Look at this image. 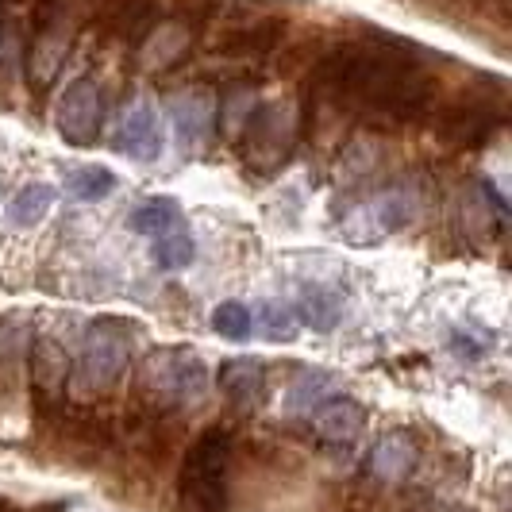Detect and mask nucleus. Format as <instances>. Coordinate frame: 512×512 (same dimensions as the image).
Segmentation results:
<instances>
[{"label": "nucleus", "instance_id": "1", "mask_svg": "<svg viewBox=\"0 0 512 512\" xmlns=\"http://www.w3.org/2000/svg\"><path fill=\"white\" fill-rule=\"evenodd\" d=\"M228 466L231 436L224 428H208L185 451L178 474V512H224L228 509Z\"/></svg>", "mask_w": 512, "mask_h": 512}, {"label": "nucleus", "instance_id": "2", "mask_svg": "<svg viewBox=\"0 0 512 512\" xmlns=\"http://www.w3.org/2000/svg\"><path fill=\"white\" fill-rule=\"evenodd\" d=\"M205 362L189 347H154L139 366V393L158 412H185L205 397Z\"/></svg>", "mask_w": 512, "mask_h": 512}, {"label": "nucleus", "instance_id": "3", "mask_svg": "<svg viewBox=\"0 0 512 512\" xmlns=\"http://www.w3.org/2000/svg\"><path fill=\"white\" fill-rule=\"evenodd\" d=\"M420 208H424L420 189H416L412 181H397L393 189H382V193H374L370 201H362V205L351 208V212L339 220V231H343V239L355 243V247H374L385 235L409 228L412 220L420 216Z\"/></svg>", "mask_w": 512, "mask_h": 512}, {"label": "nucleus", "instance_id": "4", "mask_svg": "<svg viewBox=\"0 0 512 512\" xmlns=\"http://www.w3.org/2000/svg\"><path fill=\"white\" fill-rule=\"evenodd\" d=\"M293 143H297V112H293V104H262V108L251 112V120L243 128L239 151H243V162H247L251 174L270 178L293 158Z\"/></svg>", "mask_w": 512, "mask_h": 512}, {"label": "nucleus", "instance_id": "5", "mask_svg": "<svg viewBox=\"0 0 512 512\" xmlns=\"http://www.w3.org/2000/svg\"><path fill=\"white\" fill-rule=\"evenodd\" d=\"M101 89L93 77H74L54 108V128L70 147H89L101 135Z\"/></svg>", "mask_w": 512, "mask_h": 512}, {"label": "nucleus", "instance_id": "6", "mask_svg": "<svg viewBox=\"0 0 512 512\" xmlns=\"http://www.w3.org/2000/svg\"><path fill=\"white\" fill-rule=\"evenodd\" d=\"M128 366V335H120V328L112 320H97L89 335H85V355H81V378L89 393H104L120 382Z\"/></svg>", "mask_w": 512, "mask_h": 512}, {"label": "nucleus", "instance_id": "7", "mask_svg": "<svg viewBox=\"0 0 512 512\" xmlns=\"http://www.w3.org/2000/svg\"><path fill=\"white\" fill-rule=\"evenodd\" d=\"M116 151H124L135 162H154L162 154V120L151 101H135L124 108L116 135H112Z\"/></svg>", "mask_w": 512, "mask_h": 512}, {"label": "nucleus", "instance_id": "8", "mask_svg": "<svg viewBox=\"0 0 512 512\" xmlns=\"http://www.w3.org/2000/svg\"><path fill=\"white\" fill-rule=\"evenodd\" d=\"M70 20H51V24H39L31 35V47H27V81L31 89H47L58 70H62V58L70 51Z\"/></svg>", "mask_w": 512, "mask_h": 512}, {"label": "nucleus", "instance_id": "9", "mask_svg": "<svg viewBox=\"0 0 512 512\" xmlns=\"http://www.w3.org/2000/svg\"><path fill=\"white\" fill-rule=\"evenodd\" d=\"M170 120H174L181 143L189 151H201L212 135V124H216V97L208 89H181L170 101Z\"/></svg>", "mask_w": 512, "mask_h": 512}, {"label": "nucleus", "instance_id": "10", "mask_svg": "<svg viewBox=\"0 0 512 512\" xmlns=\"http://www.w3.org/2000/svg\"><path fill=\"white\" fill-rule=\"evenodd\" d=\"M74 362L58 339H35L31 343V389L39 401H58L70 385Z\"/></svg>", "mask_w": 512, "mask_h": 512}, {"label": "nucleus", "instance_id": "11", "mask_svg": "<svg viewBox=\"0 0 512 512\" xmlns=\"http://www.w3.org/2000/svg\"><path fill=\"white\" fill-rule=\"evenodd\" d=\"M416 459H420L416 439L409 432H389V436H382L374 443V451L366 459V470L378 482H385V486H401L412 470H416Z\"/></svg>", "mask_w": 512, "mask_h": 512}, {"label": "nucleus", "instance_id": "12", "mask_svg": "<svg viewBox=\"0 0 512 512\" xmlns=\"http://www.w3.org/2000/svg\"><path fill=\"white\" fill-rule=\"evenodd\" d=\"M497 124H501V116L489 112L486 104H462L443 120L439 143H447V147H482L497 131Z\"/></svg>", "mask_w": 512, "mask_h": 512}, {"label": "nucleus", "instance_id": "13", "mask_svg": "<svg viewBox=\"0 0 512 512\" xmlns=\"http://www.w3.org/2000/svg\"><path fill=\"white\" fill-rule=\"evenodd\" d=\"M293 316H297L305 328H312V332H335L339 320H343V297H339L335 285L312 282L301 289Z\"/></svg>", "mask_w": 512, "mask_h": 512}, {"label": "nucleus", "instance_id": "14", "mask_svg": "<svg viewBox=\"0 0 512 512\" xmlns=\"http://www.w3.org/2000/svg\"><path fill=\"white\" fill-rule=\"evenodd\" d=\"M362 424H366V409H362L359 401H351V397H332V401H324L316 409V432H320V439L339 443V447L355 443Z\"/></svg>", "mask_w": 512, "mask_h": 512}, {"label": "nucleus", "instance_id": "15", "mask_svg": "<svg viewBox=\"0 0 512 512\" xmlns=\"http://www.w3.org/2000/svg\"><path fill=\"white\" fill-rule=\"evenodd\" d=\"M189 43H193V35H189V27L185 24H158L151 27L147 35H143V47H139V62L147 66V70H162V66H174L181 54L189 51Z\"/></svg>", "mask_w": 512, "mask_h": 512}, {"label": "nucleus", "instance_id": "16", "mask_svg": "<svg viewBox=\"0 0 512 512\" xmlns=\"http://www.w3.org/2000/svg\"><path fill=\"white\" fill-rule=\"evenodd\" d=\"M282 35L285 27L278 20H258V24L231 31L228 39L220 43V51L228 54V58H266V54L282 43Z\"/></svg>", "mask_w": 512, "mask_h": 512}, {"label": "nucleus", "instance_id": "17", "mask_svg": "<svg viewBox=\"0 0 512 512\" xmlns=\"http://www.w3.org/2000/svg\"><path fill=\"white\" fill-rule=\"evenodd\" d=\"M266 385V366L258 359H228L220 366V389L235 405H251Z\"/></svg>", "mask_w": 512, "mask_h": 512}, {"label": "nucleus", "instance_id": "18", "mask_svg": "<svg viewBox=\"0 0 512 512\" xmlns=\"http://www.w3.org/2000/svg\"><path fill=\"white\" fill-rule=\"evenodd\" d=\"M128 228L135 235H166V231H181V208L170 197H151L143 205L131 208Z\"/></svg>", "mask_w": 512, "mask_h": 512}, {"label": "nucleus", "instance_id": "19", "mask_svg": "<svg viewBox=\"0 0 512 512\" xmlns=\"http://www.w3.org/2000/svg\"><path fill=\"white\" fill-rule=\"evenodd\" d=\"M335 385V378L328 370H301L293 385H289V397H285V412L289 416H305V412H316L324 401H328V389Z\"/></svg>", "mask_w": 512, "mask_h": 512}, {"label": "nucleus", "instance_id": "20", "mask_svg": "<svg viewBox=\"0 0 512 512\" xmlns=\"http://www.w3.org/2000/svg\"><path fill=\"white\" fill-rule=\"evenodd\" d=\"M154 8L158 0H112L108 24L120 39H143L154 24Z\"/></svg>", "mask_w": 512, "mask_h": 512}, {"label": "nucleus", "instance_id": "21", "mask_svg": "<svg viewBox=\"0 0 512 512\" xmlns=\"http://www.w3.org/2000/svg\"><path fill=\"white\" fill-rule=\"evenodd\" d=\"M112 189H116V174L108 166H74V170H66V193L81 205L104 201Z\"/></svg>", "mask_w": 512, "mask_h": 512}, {"label": "nucleus", "instance_id": "22", "mask_svg": "<svg viewBox=\"0 0 512 512\" xmlns=\"http://www.w3.org/2000/svg\"><path fill=\"white\" fill-rule=\"evenodd\" d=\"M54 205V189L51 185H24L12 205H8V224L12 228H35Z\"/></svg>", "mask_w": 512, "mask_h": 512}, {"label": "nucleus", "instance_id": "23", "mask_svg": "<svg viewBox=\"0 0 512 512\" xmlns=\"http://www.w3.org/2000/svg\"><path fill=\"white\" fill-rule=\"evenodd\" d=\"M193 258H197V243H193L189 231H166V235H158V243H154V262H158L162 270H185Z\"/></svg>", "mask_w": 512, "mask_h": 512}, {"label": "nucleus", "instance_id": "24", "mask_svg": "<svg viewBox=\"0 0 512 512\" xmlns=\"http://www.w3.org/2000/svg\"><path fill=\"white\" fill-rule=\"evenodd\" d=\"M251 328H255V316H251V308L243 305V301H224L212 312V332L224 335V339L243 343V339H251Z\"/></svg>", "mask_w": 512, "mask_h": 512}, {"label": "nucleus", "instance_id": "25", "mask_svg": "<svg viewBox=\"0 0 512 512\" xmlns=\"http://www.w3.org/2000/svg\"><path fill=\"white\" fill-rule=\"evenodd\" d=\"M31 347V324L27 316H0V366H16Z\"/></svg>", "mask_w": 512, "mask_h": 512}, {"label": "nucleus", "instance_id": "26", "mask_svg": "<svg viewBox=\"0 0 512 512\" xmlns=\"http://www.w3.org/2000/svg\"><path fill=\"white\" fill-rule=\"evenodd\" d=\"M258 328L274 343H289V339H297V316L282 301H266V305L258 308Z\"/></svg>", "mask_w": 512, "mask_h": 512}, {"label": "nucleus", "instance_id": "27", "mask_svg": "<svg viewBox=\"0 0 512 512\" xmlns=\"http://www.w3.org/2000/svg\"><path fill=\"white\" fill-rule=\"evenodd\" d=\"M8 4H16V0H0V8H8Z\"/></svg>", "mask_w": 512, "mask_h": 512}, {"label": "nucleus", "instance_id": "28", "mask_svg": "<svg viewBox=\"0 0 512 512\" xmlns=\"http://www.w3.org/2000/svg\"><path fill=\"white\" fill-rule=\"evenodd\" d=\"M455 512H470V509H455Z\"/></svg>", "mask_w": 512, "mask_h": 512}]
</instances>
